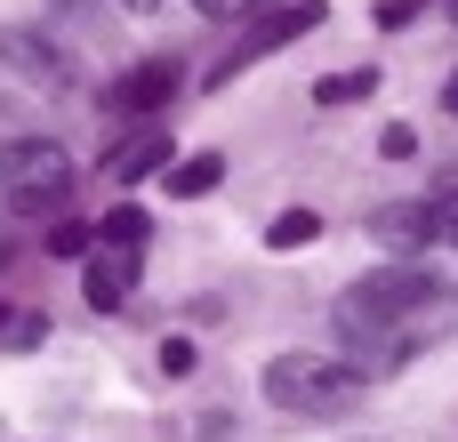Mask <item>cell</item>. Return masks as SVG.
Wrapping results in <instances>:
<instances>
[{"label": "cell", "instance_id": "cell-5", "mask_svg": "<svg viewBox=\"0 0 458 442\" xmlns=\"http://www.w3.org/2000/svg\"><path fill=\"white\" fill-rule=\"evenodd\" d=\"M314 24H322V0H282V8H274V16H258V24H250V40L217 64V81H233V72H242L250 56H266V48H290V40H298V32H314Z\"/></svg>", "mask_w": 458, "mask_h": 442}, {"label": "cell", "instance_id": "cell-3", "mask_svg": "<svg viewBox=\"0 0 458 442\" xmlns=\"http://www.w3.org/2000/svg\"><path fill=\"white\" fill-rule=\"evenodd\" d=\"M64 201H72V161H64L56 137H16V145H0V209H8V217L48 225Z\"/></svg>", "mask_w": 458, "mask_h": 442}, {"label": "cell", "instance_id": "cell-14", "mask_svg": "<svg viewBox=\"0 0 458 442\" xmlns=\"http://www.w3.org/2000/svg\"><path fill=\"white\" fill-rule=\"evenodd\" d=\"M89 234H97V225H64V217H56V225H48V258H89Z\"/></svg>", "mask_w": 458, "mask_h": 442}, {"label": "cell", "instance_id": "cell-13", "mask_svg": "<svg viewBox=\"0 0 458 442\" xmlns=\"http://www.w3.org/2000/svg\"><path fill=\"white\" fill-rule=\"evenodd\" d=\"M97 234H105L113 250H145V209H113V217H105Z\"/></svg>", "mask_w": 458, "mask_h": 442}, {"label": "cell", "instance_id": "cell-17", "mask_svg": "<svg viewBox=\"0 0 458 442\" xmlns=\"http://www.w3.org/2000/svg\"><path fill=\"white\" fill-rule=\"evenodd\" d=\"M193 8H201V16H242L250 0H193Z\"/></svg>", "mask_w": 458, "mask_h": 442}, {"label": "cell", "instance_id": "cell-4", "mask_svg": "<svg viewBox=\"0 0 458 442\" xmlns=\"http://www.w3.org/2000/svg\"><path fill=\"white\" fill-rule=\"evenodd\" d=\"M177 81H185L177 56H145V64H129V72L105 89V105H113L121 121H153L161 105H177Z\"/></svg>", "mask_w": 458, "mask_h": 442}, {"label": "cell", "instance_id": "cell-10", "mask_svg": "<svg viewBox=\"0 0 458 442\" xmlns=\"http://www.w3.org/2000/svg\"><path fill=\"white\" fill-rule=\"evenodd\" d=\"M354 97H378V64H354V72H322L314 81V105H354Z\"/></svg>", "mask_w": 458, "mask_h": 442}, {"label": "cell", "instance_id": "cell-12", "mask_svg": "<svg viewBox=\"0 0 458 442\" xmlns=\"http://www.w3.org/2000/svg\"><path fill=\"white\" fill-rule=\"evenodd\" d=\"M314 234H322V217H314V209H282V217H274V234H266V250H314Z\"/></svg>", "mask_w": 458, "mask_h": 442}, {"label": "cell", "instance_id": "cell-16", "mask_svg": "<svg viewBox=\"0 0 458 442\" xmlns=\"http://www.w3.org/2000/svg\"><path fill=\"white\" fill-rule=\"evenodd\" d=\"M378 145H386V161H411V145H419V137H411V129H403V121H394V129H386V137H378Z\"/></svg>", "mask_w": 458, "mask_h": 442}, {"label": "cell", "instance_id": "cell-18", "mask_svg": "<svg viewBox=\"0 0 458 442\" xmlns=\"http://www.w3.org/2000/svg\"><path fill=\"white\" fill-rule=\"evenodd\" d=\"M443 113H451V121H458V72H451V81H443Z\"/></svg>", "mask_w": 458, "mask_h": 442}, {"label": "cell", "instance_id": "cell-11", "mask_svg": "<svg viewBox=\"0 0 458 442\" xmlns=\"http://www.w3.org/2000/svg\"><path fill=\"white\" fill-rule=\"evenodd\" d=\"M427 217H435V242H451V250H458V169H443V177H435Z\"/></svg>", "mask_w": 458, "mask_h": 442}, {"label": "cell", "instance_id": "cell-19", "mask_svg": "<svg viewBox=\"0 0 458 442\" xmlns=\"http://www.w3.org/2000/svg\"><path fill=\"white\" fill-rule=\"evenodd\" d=\"M121 8H161V0H121Z\"/></svg>", "mask_w": 458, "mask_h": 442}, {"label": "cell", "instance_id": "cell-15", "mask_svg": "<svg viewBox=\"0 0 458 442\" xmlns=\"http://www.w3.org/2000/svg\"><path fill=\"white\" fill-rule=\"evenodd\" d=\"M153 362H161L169 378H185V370H193V338H161V354H153Z\"/></svg>", "mask_w": 458, "mask_h": 442}, {"label": "cell", "instance_id": "cell-7", "mask_svg": "<svg viewBox=\"0 0 458 442\" xmlns=\"http://www.w3.org/2000/svg\"><path fill=\"white\" fill-rule=\"evenodd\" d=\"M370 234H378L394 258H411V250L435 242V217H427V201H378V209H370Z\"/></svg>", "mask_w": 458, "mask_h": 442}, {"label": "cell", "instance_id": "cell-8", "mask_svg": "<svg viewBox=\"0 0 458 442\" xmlns=\"http://www.w3.org/2000/svg\"><path fill=\"white\" fill-rule=\"evenodd\" d=\"M145 169H169V137L145 121V129H129L121 145H105V177L113 185H129V177H145Z\"/></svg>", "mask_w": 458, "mask_h": 442}, {"label": "cell", "instance_id": "cell-6", "mask_svg": "<svg viewBox=\"0 0 458 442\" xmlns=\"http://www.w3.org/2000/svg\"><path fill=\"white\" fill-rule=\"evenodd\" d=\"M137 258H145V250H113V242H105V250H89L81 298H89L97 314H121V306L137 298Z\"/></svg>", "mask_w": 458, "mask_h": 442}, {"label": "cell", "instance_id": "cell-1", "mask_svg": "<svg viewBox=\"0 0 458 442\" xmlns=\"http://www.w3.org/2000/svg\"><path fill=\"white\" fill-rule=\"evenodd\" d=\"M451 330H458V290L435 282V274H419V266L362 274V282L338 298V338H346V354H354L370 378L403 370L419 346H435V338H451Z\"/></svg>", "mask_w": 458, "mask_h": 442}, {"label": "cell", "instance_id": "cell-2", "mask_svg": "<svg viewBox=\"0 0 458 442\" xmlns=\"http://www.w3.org/2000/svg\"><path fill=\"white\" fill-rule=\"evenodd\" d=\"M266 403L290 411V419H354L370 403V370L330 362V354H274L266 362Z\"/></svg>", "mask_w": 458, "mask_h": 442}, {"label": "cell", "instance_id": "cell-9", "mask_svg": "<svg viewBox=\"0 0 458 442\" xmlns=\"http://www.w3.org/2000/svg\"><path fill=\"white\" fill-rule=\"evenodd\" d=\"M217 177H225V153H185V161H169V193H177V201L217 193Z\"/></svg>", "mask_w": 458, "mask_h": 442}]
</instances>
